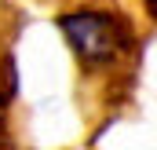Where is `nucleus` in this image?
<instances>
[{
	"label": "nucleus",
	"instance_id": "obj_1",
	"mask_svg": "<svg viewBox=\"0 0 157 150\" xmlns=\"http://www.w3.org/2000/svg\"><path fill=\"white\" fill-rule=\"evenodd\" d=\"M59 30L66 44L73 48L84 66H106L113 62L124 44H128V30L124 22L113 15H102V11H77V15H62L59 18Z\"/></svg>",
	"mask_w": 157,
	"mask_h": 150
},
{
	"label": "nucleus",
	"instance_id": "obj_2",
	"mask_svg": "<svg viewBox=\"0 0 157 150\" xmlns=\"http://www.w3.org/2000/svg\"><path fill=\"white\" fill-rule=\"evenodd\" d=\"M146 11H150V15L157 18V0H146Z\"/></svg>",
	"mask_w": 157,
	"mask_h": 150
}]
</instances>
